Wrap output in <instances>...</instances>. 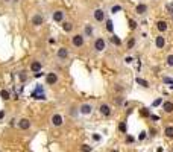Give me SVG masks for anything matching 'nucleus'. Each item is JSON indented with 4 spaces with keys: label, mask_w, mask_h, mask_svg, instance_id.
Segmentation results:
<instances>
[{
    "label": "nucleus",
    "mask_w": 173,
    "mask_h": 152,
    "mask_svg": "<svg viewBox=\"0 0 173 152\" xmlns=\"http://www.w3.org/2000/svg\"><path fill=\"white\" fill-rule=\"evenodd\" d=\"M126 46H128V49H134V46H135V38H134V37H131V38L128 40Z\"/></svg>",
    "instance_id": "c756f323"
},
{
    "label": "nucleus",
    "mask_w": 173,
    "mask_h": 152,
    "mask_svg": "<svg viewBox=\"0 0 173 152\" xmlns=\"http://www.w3.org/2000/svg\"><path fill=\"white\" fill-rule=\"evenodd\" d=\"M0 96H2L3 100H9L11 99V93L8 90H2V91H0Z\"/></svg>",
    "instance_id": "393cba45"
},
{
    "label": "nucleus",
    "mask_w": 173,
    "mask_h": 152,
    "mask_svg": "<svg viewBox=\"0 0 173 152\" xmlns=\"http://www.w3.org/2000/svg\"><path fill=\"white\" fill-rule=\"evenodd\" d=\"M118 129H120L121 132H126V125H125V122H123V123H120V126H118Z\"/></svg>",
    "instance_id": "f704fd0d"
},
{
    "label": "nucleus",
    "mask_w": 173,
    "mask_h": 152,
    "mask_svg": "<svg viewBox=\"0 0 173 152\" xmlns=\"http://www.w3.org/2000/svg\"><path fill=\"white\" fill-rule=\"evenodd\" d=\"M166 64H167L169 67H173V53H170V55L166 56Z\"/></svg>",
    "instance_id": "c85d7f7f"
},
{
    "label": "nucleus",
    "mask_w": 173,
    "mask_h": 152,
    "mask_svg": "<svg viewBox=\"0 0 173 152\" xmlns=\"http://www.w3.org/2000/svg\"><path fill=\"white\" fill-rule=\"evenodd\" d=\"M111 41H112V44H114V46H117V47L121 44V40H120V37H118V35H111Z\"/></svg>",
    "instance_id": "b1692460"
},
{
    "label": "nucleus",
    "mask_w": 173,
    "mask_h": 152,
    "mask_svg": "<svg viewBox=\"0 0 173 152\" xmlns=\"http://www.w3.org/2000/svg\"><path fill=\"white\" fill-rule=\"evenodd\" d=\"M93 138H94L96 141H100V135H99V134H93Z\"/></svg>",
    "instance_id": "a19ab883"
},
{
    "label": "nucleus",
    "mask_w": 173,
    "mask_h": 152,
    "mask_svg": "<svg viewBox=\"0 0 173 152\" xmlns=\"http://www.w3.org/2000/svg\"><path fill=\"white\" fill-rule=\"evenodd\" d=\"M137 84H140L141 87H144V88H149L151 85H149V82H147L146 79H141V78H137Z\"/></svg>",
    "instance_id": "bb28decb"
},
{
    "label": "nucleus",
    "mask_w": 173,
    "mask_h": 152,
    "mask_svg": "<svg viewBox=\"0 0 173 152\" xmlns=\"http://www.w3.org/2000/svg\"><path fill=\"white\" fill-rule=\"evenodd\" d=\"M84 35L85 38H93L94 37V28H93V24L87 23L85 26H84Z\"/></svg>",
    "instance_id": "ddd939ff"
},
{
    "label": "nucleus",
    "mask_w": 173,
    "mask_h": 152,
    "mask_svg": "<svg viewBox=\"0 0 173 152\" xmlns=\"http://www.w3.org/2000/svg\"><path fill=\"white\" fill-rule=\"evenodd\" d=\"M151 119H152V120H160V117H158V116H154V114H151Z\"/></svg>",
    "instance_id": "79ce46f5"
},
{
    "label": "nucleus",
    "mask_w": 173,
    "mask_h": 152,
    "mask_svg": "<svg viewBox=\"0 0 173 152\" xmlns=\"http://www.w3.org/2000/svg\"><path fill=\"white\" fill-rule=\"evenodd\" d=\"M17 126H18V128H20L21 131H28V129H31L32 122H31L29 119H26V117H23V119H20V120H18Z\"/></svg>",
    "instance_id": "9b49d317"
},
{
    "label": "nucleus",
    "mask_w": 173,
    "mask_h": 152,
    "mask_svg": "<svg viewBox=\"0 0 173 152\" xmlns=\"http://www.w3.org/2000/svg\"><path fill=\"white\" fill-rule=\"evenodd\" d=\"M140 114H141V117H151L149 108H141V110H140Z\"/></svg>",
    "instance_id": "cd10ccee"
},
{
    "label": "nucleus",
    "mask_w": 173,
    "mask_h": 152,
    "mask_svg": "<svg viewBox=\"0 0 173 152\" xmlns=\"http://www.w3.org/2000/svg\"><path fill=\"white\" fill-rule=\"evenodd\" d=\"M31 24H32V26H35V28H40L41 24H44V17L40 12H35L31 17Z\"/></svg>",
    "instance_id": "6e6552de"
},
{
    "label": "nucleus",
    "mask_w": 173,
    "mask_h": 152,
    "mask_svg": "<svg viewBox=\"0 0 173 152\" xmlns=\"http://www.w3.org/2000/svg\"><path fill=\"white\" fill-rule=\"evenodd\" d=\"M93 111H94V107H93L91 104H88V102L81 104L79 108H78V113H79L81 116H90V114H93Z\"/></svg>",
    "instance_id": "20e7f679"
},
{
    "label": "nucleus",
    "mask_w": 173,
    "mask_h": 152,
    "mask_svg": "<svg viewBox=\"0 0 173 152\" xmlns=\"http://www.w3.org/2000/svg\"><path fill=\"white\" fill-rule=\"evenodd\" d=\"M106 21V31L108 32H114V23H112V20H105Z\"/></svg>",
    "instance_id": "a878e982"
},
{
    "label": "nucleus",
    "mask_w": 173,
    "mask_h": 152,
    "mask_svg": "<svg viewBox=\"0 0 173 152\" xmlns=\"http://www.w3.org/2000/svg\"><path fill=\"white\" fill-rule=\"evenodd\" d=\"M114 88H115V91H117V93H121V91H123V87H121L120 84H117Z\"/></svg>",
    "instance_id": "e433bc0d"
},
{
    "label": "nucleus",
    "mask_w": 173,
    "mask_h": 152,
    "mask_svg": "<svg viewBox=\"0 0 173 152\" xmlns=\"http://www.w3.org/2000/svg\"><path fill=\"white\" fill-rule=\"evenodd\" d=\"M18 3V0H12V5H17Z\"/></svg>",
    "instance_id": "49530a36"
},
{
    "label": "nucleus",
    "mask_w": 173,
    "mask_h": 152,
    "mask_svg": "<svg viewBox=\"0 0 173 152\" xmlns=\"http://www.w3.org/2000/svg\"><path fill=\"white\" fill-rule=\"evenodd\" d=\"M115 102H117L118 105H121V104H123V96H121V94H118V96L115 97Z\"/></svg>",
    "instance_id": "72a5a7b5"
},
{
    "label": "nucleus",
    "mask_w": 173,
    "mask_h": 152,
    "mask_svg": "<svg viewBox=\"0 0 173 152\" xmlns=\"http://www.w3.org/2000/svg\"><path fill=\"white\" fill-rule=\"evenodd\" d=\"M132 61H134V59H132V56H126V58H125V62H126V64H131Z\"/></svg>",
    "instance_id": "4c0bfd02"
},
{
    "label": "nucleus",
    "mask_w": 173,
    "mask_h": 152,
    "mask_svg": "<svg viewBox=\"0 0 173 152\" xmlns=\"http://www.w3.org/2000/svg\"><path fill=\"white\" fill-rule=\"evenodd\" d=\"M82 150H84V152H90V150H91V146H90V144H82Z\"/></svg>",
    "instance_id": "c9c22d12"
},
{
    "label": "nucleus",
    "mask_w": 173,
    "mask_h": 152,
    "mask_svg": "<svg viewBox=\"0 0 173 152\" xmlns=\"http://www.w3.org/2000/svg\"><path fill=\"white\" fill-rule=\"evenodd\" d=\"M161 105H163L164 113H167V114H172V113H173V102H172V100H164Z\"/></svg>",
    "instance_id": "6ab92c4d"
},
{
    "label": "nucleus",
    "mask_w": 173,
    "mask_h": 152,
    "mask_svg": "<svg viewBox=\"0 0 173 152\" xmlns=\"http://www.w3.org/2000/svg\"><path fill=\"white\" fill-rule=\"evenodd\" d=\"M61 26H62V31H64V32L70 34V32H73V28H75V24H73L71 21H67V20H64V21L61 23Z\"/></svg>",
    "instance_id": "f3484780"
},
{
    "label": "nucleus",
    "mask_w": 173,
    "mask_h": 152,
    "mask_svg": "<svg viewBox=\"0 0 173 152\" xmlns=\"http://www.w3.org/2000/svg\"><path fill=\"white\" fill-rule=\"evenodd\" d=\"M155 47L157 49H164L166 47V37L163 34H160L158 37H155Z\"/></svg>",
    "instance_id": "4468645a"
},
{
    "label": "nucleus",
    "mask_w": 173,
    "mask_h": 152,
    "mask_svg": "<svg viewBox=\"0 0 173 152\" xmlns=\"http://www.w3.org/2000/svg\"><path fill=\"white\" fill-rule=\"evenodd\" d=\"M172 90H173V85H172Z\"/></svg>",
    "instance_id": "09e8293b"
},
{
    "label": "nucleus",
    "mask_w": 173,
    "mask_h": 152,
    "mask_svg": "<svg viewBox=\"0 0 173 152\" xmlns=\"http://www.w3.org/2000/svg\"><path fill=\"white\" fill-rule=\"evenodd\" d=\"M146 137H147V132H146V131H141V132L138 134V140H140V141H144Z\"/></svg>",
    "instance_id": "7c9ffc66"
},
{
    "label": "nucleus",
    "mask_w": 173,
    "mask_h": 152,
    "mask_svg": "<svg viewBox=\"0 0 173 152\" xmlns=\"http://www.w3.org/2000/svg\"><path fill=\"white\" fill-rule=\"evenodd\" d=\"M163 104V99L161 97H158L157 100H154V104H152V107H158V105H161Z\"/></svg>",
    "instance_id": "473e14b6"
},
{
    "label": "nucleus",
    "mask_w": 173,
    "mask_h": 152,
    "mask_svg": "<svg viewBox=\"0 0 173 152\" xmlns=\"http://www.w3.org/2000/svg\"><path fill=\"white\" fill-rule=\"evenodd\" d=\"M29 68H31V71H32V73H38V71H41V68H43V64H41V61H38V59H34V61L31 62Z\"/></svg>",
    "instance_id": "2eb2a0df"
},
{
    "label": "nucleus",
    "mask_w": 173,
    "mask_h": 152,
    "mask_svg": "<svg viewBox=\"0 0 173 152\" xmlns=\"http://www.w3.org/2000/svg\"><path fill=\"white\" fill-rule=\"evenodd\" d=\"M157 29H158V32H160V34L167 32V29H169V23H167V21H164V20L157 21Z\"/></svg>",
    "instance_id": "dca6fc26"
},
{
    "label": "nucleus",
    "mask_w": 173,
    "mask_h": 152,
    "mask_svg": "<svg viewBox=\"0 0 173 152\" xmlns=\"http://www.w3.org/2000/svg\"><path fill=\"white\" fill-rule=\"evenodd\" d=\"M93 18H94V21H97V23H103V21L106 20V18H105V11L100 9V8L94 9V11H93Z\"/></svg>",
    "instance_id": "1a4fd4ad"
},
{
    "label": "nucleus",
    "mask_w": 173,
    "mask_h": 152,
    "mask_svg": "<svg viewBox=\"0 0 173 152\" xmlns=\"http://www.w3.org/2000/svg\"><path fill=\"white\" fill-rule=\"evenodd\" d=\"M164 135L167 138H173V126H166L164 128Z\"/></svg>",
    "instance_id": "4be33fe9"
},
{
    "label": "nucleus",
    "mask_w": 173,
    "mask_h": 152,
    "mask_svg": "<svg viewBox=\"0 0 173 152\" xmlns=\"http://www.w3.org/2000/svg\"><path fill=\"white\" fill-rule=\"evenodd\" d=\"M93 49L96 50L97 53L103 52V50L106 49V41H105V38H103V37H97V38L94 40V43H93Z\"/></svg>",
    "instance_id": "f03ea898"
},
{
    "label": "nucleus",
    "mask_w": 173,
    "mask_h": 152,
    "mask_svg": "<svg viewBox=\"0 0 173 152\" xmlns=\"http://www.w3.org/2000/svg\"><path fill=\"white\" fill-rule=\"evenodd\" d=\"M99 113H100L103 117H109L112 114V108L109 104H100L99 105Z\"/></svg>",
    "instance_id": "9d476101"
},
{
    "label": "nucleus",
    "mask_w": 173,
    "mask_h": 152,
    "mask_svg": "<svg viewBox=\"0 0 173 152\" xmlns=\"http://www.w3.org/2000/svg\"><path fill=\"white\" fill-rule=\"evenodd\" d=\"M121 11H123V6H121V5H118V3H117V5H112V6H111V9H109V12H111V14H114V15H115V14H118V12H121Z\"/></svg>",
    "instance_id": "aec40b11"
},
{
    "label": "nucleus",
    "mask_w": 173,
    "mask_h": 152,
    "mask_svg": "<svg viewBox=\"0 0 173 152\" xmlns=\"http://www.w3.org/2000/svg\"><path fill=\"white\" fill-rule=\"evenodd\" d=\"M40 76H43V73H41V71H38V73H35V78H40Z\"/></svg>",
    "instance_id": "c03bdc74"
},
{
    "label": "nucleus",
    "mask_w": 173,
    "mask_h": 152,
    "mask_svg": "<svg viewBox=\"0 0 173 152\" xmlns=\"http://www.w3.org/2000/svg\"><path fill=\"white\" fill-rule=\"evenodd\" d=\"M147 9H149V8H147L146 3H138V5L135 6V12H137L138 15H146V14H147Z\"/></svg>",
    "instance_id": "a211bd4d"
},
{
    "label": "nucleus",
    "mask_w": 173,
    "mask_h": 152,
    "mask_svg": "<svg viewBox=\"0 0 173 152\" xmlns=\"http://www.w3.org/2000/svg\"><path fill=\"white\" fill-rule=\"evenodd\" d=\"M3 117H5V111H3V110H2V111H0V120H2V119H3Z\"/></svg>",
    "instance_id": "37998d69"
},
{
    "label": "nucleus",
    "mask_w": 173,
    "mask_h": 152,
    "mask_svg": "<svg viewBox=\"0 0 173 152\" xmlns=\"http://www.w3.org/2000/svg\"><path fill=\"white\" fill-rule=\"evenodd\" d=\"M18 79H20L21 82H26V81H28V71H26V70H20V71H18Z\"/></svg>",
    "instance_id": "5701e85b"
},
{
    "label": "nucleus",
    "mask_w": 173,
    "mask_h": 152,
    "mask_svg": "<svg viewBox=\"0 0 173 152\" xmlns=\"http://www.w3.org/2000/svg\"><path fill=\"white\" fill-rule=\"evenodd\" d=\"M70 58V50H68V47H65V46H62V47H59L58 50H56V59L58 61H67Z\"/></svg>",
    "instance_id": "7ed1b4c3"
},
{
    "label": "nucleus",
    "mask_w": 173,
    "mask_h": 152,
    "mask_svg": "<svg viewBox=\"0 0 173 152\" xmlns=\"http://www.w3.org/2000/svg\"><path fill=\"white\" fill-rule=\"evenodd\" d=\"M112 152H117V150H112Z\"/></svg>",
    "instance_id": "de8ad7c7"
},
{
    "label": "nucleus",
    "mask_w": 173,
    "mask_h": 152,
    "mask_svg": "<svg viewBox=\"0 0 173 152\" xmlns=\"http://www.w3.org/2000/svg\"><path fill=\"white\" fill-rule=\"evenodd\" d=\"M128 26H129V31H135V29L138 28V23H137V20L129 18V20H128Z\"/></svg>",
    "instance_id": "412c9836"
},
{
    "label": "nucleus",
    "mask_w": 173,
    "mask_h": 152,
    "mask_svg": "<svg viewBox=\"0 0 173 152\" xmlns=\"http://www.w3.org/2000/svg\"><path fill=\"white\" fill-rule=\"evenodd\" d=\"M50 123H52V126H55V128H61V126L64 125V117L59 113H55L50 117Z\"/></svg>",
    "instance_id": "423d86ee"
},
{
    "label": "nucleus",
    "mask_w": 173,
    "mask_h": 152,
    "mask_svg": "<svg viewBox=\"0 0 173 152\" xmlns=\"http://www.w3.org/2000/svg\"><path fill=\"white\" fill-rule=\"evenodd\" d=\"M164 82H166V84H172V85H173V79H172V78H164Z\"/></svg>",
    "instance_id": "58836bf2"
},
{
    "label": "nucleus",
    "mask_w": 173,
    "mask_h": 152,
    "mask_svg": "<svg viewBox=\"0 0 173 152\" xmlns=\"http://www.w3.org/2000/svg\"><path fill=\"white\" fill-rule=\"evenodd\" d=\"M34 99H38V100H46L47 97H46V93H44V88H43V85L41 84H37V87H35V90L32 91V94H31Z\"/></svg>",
    "instance_id": "39448f33"
},
{
    "label": "nucleus",
    "mask_w": 173,
    "mask_h": 152,
    "mask_svg": "<svg viewBox=\"0 0 173 152\" xmlns=\"http://www.w3.org/2000/svg\"><path fill=\"white\" fill-rule=\"evenodd\" d=\"M64 17H65V12H64L62 9H55V11L52 12V18H53V21H56V23H62V21H64Z\"/></svg>",
    "instance_id": "f8f14e48"
},
{
    "label": "nucleus",
    "mask_w": 173,
    "mask_h": 152,
    "mask_svg": "<svg viewBox=\"0 0 173 152\" xmlns=\"http://www.w3.org/2000/svg\"><path fill=\"white\" fill-rule=\"evenodd\" d=\"M3 3H12V0H2Z\"/></svg>",
    "instance_id": "a18cd8bd"
},
{
    "label": "nucleus",
    "mask_w": 173,
    "mask_h": 152,
    "mask_svg": "<svg viewBox=\"0 0 173 152\" xmlns=\"http://www.w3.org/2000/svg\"><path fill=\"white\" fill-rule=\"evenodd\" d=\"M166 11H167V14H173V3H167L166 5Z\"/></svg>",
    "instance_id": "2f4dec72"
},
{
    "label": "nucleus",
    "mask_w": 173,
    "mask_h": 152,
    "mask_svg": "<svg viewBox=\"0 0 173 152\" xmlns=\"http://www.w3.org/2000/svg\"><path fill=\"white\" fill-rule=\"evenodd\" d=\"M71 44H73V47H76V49L84 47V44H85V35L84 34H73Z\"/></svg>",
    "instance_id": "f257e3e1"
},
{
    "label": "nucleus",
    "mask_w": 173,
    "mask_h": 152,
    "mask_svg": "<svg viewBox=\"0 0 173 152\" xmlns=\"http://www.w3.org/2000/svg\"><path fill=\"white\" fill-rule=\"evenodd\" d=\"M134 140H135V138H134L132 135H128V137H126V141H128V143H132Z\"/></svg>",
    "instance_id": "ea45409f"
},
{
    "label": "nucleus",
    "mask_w": 173,
    "mask_h": 152,
    "mask_svg": "<svg viewBox=\"0 0 173 152\" xmlns=\"http://www.w3.org/2000/svg\"><path fill=\"white\" fill-rule=\"evenodd\" d=\"M58 81H59V78L55 71H49L46 74V85H56Z\"/></svg>",
    "instance_id": "0eeeda50"
}]
</instances>
